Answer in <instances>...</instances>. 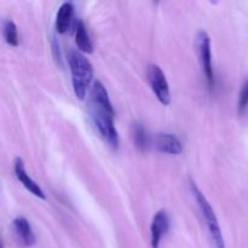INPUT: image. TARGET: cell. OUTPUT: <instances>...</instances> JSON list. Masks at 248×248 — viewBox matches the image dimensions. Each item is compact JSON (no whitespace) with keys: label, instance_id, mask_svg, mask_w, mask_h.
<instances>
[{"label":"cell","instance_id":"obj_13","mask_svg":"<svg viewBox=\"0 0 248 248\" xmlns=\"http://www.w3.org/2000/svg\"><path fill=\"white\" fill-rule=\"evenodd\" d=\"M2 36L9 45H18V31H17V27L14 21L5 19L4 23H2Z\"/></svg>","mask_w":248,"mask_h":248},{"label":"cell","instance_id":"obj_4","mask_svg":"<svg viewBox=\"0 0 248 248\" xmlns=\"http://www.w3.org/2000/svg\"><path fill=\"white\" fill-rule=\"evenodd\" d=\"M196 46H198L199 58H200L201 67L203 75L206 78L210 89L215 86V73L212 67V53H211V39L206 31H201L196 36Z\"/></svg>","mask_w":248,"mask_h":248},{"label":"cell","instance_id":"obj_10","mask_svg":"<svg viewBox=\"0 0 248 248\" xmlns=\"http://www.w3.org/2000/svg\"><path fill=\"white\" fill-rule=\"evenodd\" d=\"M73 15H74V6L72 2L65 1L58 9L57 15H56V31L60 34H64L68 31L72 23Z\"/></svg>","mask_w":248,"mask_h":248},{"label":"cell","instance_id":"obj_9","mask_svg":"<svg viewBox=\"0 0 248 248\" xmlns=\"http://www.w3.org/2000/svg\"><path fill=\"white\" fill-rule=\"evenodd\" d=\"M155 147L160 152L171 155H178L183 152V145L178 137L172 133H157L154 138Z\"/></svg>","mask_w":248,"mask_h":248},{"label":"cell","instance_id":"obj_5","mask_svg":"<svg viewBox=\"0 0 248 248\" xmlns=\"http://www.w3.org/2000/svg\"><path fill=\"white\" fill-rule=\"evenodd\" d=\"M147 77L150 87L160 103L164 106H169L171 103V92H170L166 75L162 72L161 68L157 64H150L147 70Z\"/></svg>","mask_w":248,"mask_h":248},{"label":"cell","instance_id":"obj_6","mask_svg":"<svg viewBox=\"0 0 248 248\" xmlns=\"http://www.w3.org/2000/svg\"><path fill=\"white\" fill-rule=\"evenodd\" d=\"M170 218L165 210L157 211L153 217L152 227H150V241L153 248H159L162 236L169 232Z\"/></svg>","mask_w":248,"mask_h":248},{"label":"cell","instance_id":"obj_8","mask_svg":"<svg viewBox=\"0 0 248 248\" xmlns=\"http://www.w3.org/2000/svg\"><path fill=\"white\" fill-rule=\"evenodd\" d=\"M14 170L15 174H16V178L21 182L22 186L29 191V193L33 194L34 196L40 199H45V193L43 191V189L39 186V184H36L35 181L31 178L28 173L26 171V167H24V162L21 157H16L14 162Z\"/></svg>","mask_w":248,"mask_h":248},{"label":"cell","instance_id":"obj_2","mask_svg":"<svg viewBox=\"0 0 248 248\" xmlns=\"http://www.w3.org/2000/svg\"><path fill=\"white\" fill-rule=\"evenodd\" d=\"M69 67L72 74V84L74 93L80 101L85 99L93 79V65L89 58L80 51H72L69 53Z\"/></svg>","mask_w":248,"mask_h":248},{"label":"cell","instance_id":"obj_11","mask_svg":"<svg viewBox=\"0 0 248 248\" xmlns=\"http://www.w3.org/2000/svg\"><path fill=\"white\" fill-rule=\"evenodd\" d=\"M75 43L79 47V51L82 53H92L93 52V45L90 39L87 29L81 21L78 22L77 29H75Z\"/></svg>","mask_w":248,"mask_h":248},{"label":"cell","instance_id":"obj_7","mask_svg":"<svg viewBox=\"0 0 248 248\" xmlns=\"http://www.w3.org/2000/svg\"><path fill=\"white\" fill-rule=\"evenodd\" d=\"M12 230L16 236L17 241L24 247H31L35 245L36 237L31 229V223L24 217H17L12 222Z\"/></svg>","mask_w":248,"mask_h":248},{"label":"cell","instance_id":"obj_1","mask_svg":"<svg viewBox=\"0 0 248 248\" xmlns=\"http://www.w3.org/2000/svg\"><path fill=\"white\" fill-rule=\"evenodd\" d=\"M89 113L99 136L110 147L118 148L119 133L114 124L115 111L104 85L99 80L93 82L89 94Z\"/></svg>","mask_w":248,"mask_h":248},{"label":"cell","instance_id":"obj_14","mask_svg":"<svg viewBox=\"0 0 248 248\" xmlns=\"http://www.w3.org/2000/svg\"><path fill=\"white\" fill-rule=\"evenodd\" d=\"M247 106H248V80L247 81H245V84L242 85L241 90H240L239 103H237V107H239V113H242V111L247 108Z\"/></svg>","mask_w":248,"mask_h":248},{"label":"cell","instance_id":"obj_12","mask_svg":"<svg viewBox=\"0 0 248 248\" xmlns=\"http://www.w3.org/2000/svg\"><path fill=\"white\" fill-rule=\"evenodd\" d=\"M132 140L135 147L140 152H145L150 145V137L142 124L135 123L132 125Z\"/></svg>","mask_w":248,"mask_h":248},{"label":"cell","instance_id":"obj_3","mask_svg":"<svg viewBox=\"0 0 248 248\" xmlns=\"http://www.w3.org/2000/svg\"><path fill=\"white\" fill-rule=\"evenodd\" d=\"M190 188L191 191H193L194 198H195L196 202H198L199 208H200L201 216H202L203 220H205V224L207 227L208 232H210V237L213 244V247L225 248L224 237H223L222 229H220L219 222H218L215 211L211 207L210 202H208L206 196L202 194V191L198 188L195 182H190Z\"/></svg>","mask_w":248,"mask_h":248}]
</instances>
